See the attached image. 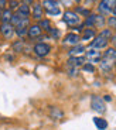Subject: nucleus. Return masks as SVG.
I'll list each match as a JSON object with an SVG mask.
<instances>
[{"mask_svg": "<svg viewBox=\"0 0 116 130\" xmlns=\"http://www.w3.org/2000/svg\"><path fill=\"white\" fill-rule=\"evenodd\" d=\"M82 69L86 71V72H94L95 71V67L92 64H84V65H82Z\"/></svg>", "mask_w": 116, "mask_h": 130, "instance_id": "obj_26", "label": "nucleus"}, {"mask_svg": "<svg viewBox=\"0 0 116 130\" xmlns=\"http://www.w3.org/2000/svg\"><path fill=\"white\" fill-rule=\"evenodd\" d=\"M105 58H108V59H116V50L115 48H108L106 50V52H105Z\"/></svg>", "mask_w": 116, "mask_h": 130, "instance_id": "obj_18", "label": "nucleus"}, {"mask_svg": "<svg viewBox=\"0 0 116 130\" xmlns=\"http://www.w3.org/2000/svg\"><path fill=\"white\" fill-rule=\"evenodd\" d=\"M95 24V14H89L88 19L85 20V26H94Z\"/></svg>", "mask_w": 116, "mask_h": 130, "instance_id": "obj_25", "label": "nucleus"}, {"mask_svg": "<svg viewBox=\"0 0 116 130\" xmlns=\"http://www.w3.org/2000/svg\"><path fill=\"white\" fill-rule=\"evenodd\" d=\"M108 24H109L110 27H116V17H110V19L108 20Z\"/></svg>", "mask_w": 116, "mask_h": 130, "instance_id": "obj_29", "label": "nucleus"}, {"mask_svg": "<svg viewBox=\"0 0 116 130\" xmlns=\"http://www.w3.org/2000/svg\"><path fill=\"white\" fill-rule=\"evenodd\" d=\"M11 11L9 10H4V11H2V20H3V23H10V20H11Z\"/></svg>", "mask_w": 116, "mask_h": 130, "instance_id": "obj_17", "label": "nucleus"}, {"mask_svg": "<svg viewBox=\"0 0 116 130\" xmlns=\"http://www.w3.org/2000/svg\"><path fill=\"white\" fill-rule=\"evenodd\" d=\"M112 41H113V42H115V44H116V36H115V37H113V38H112Z\"/></svg>", "mask_w": 116, "mask_h": 130, "instance_id": "obj_36", "label": "nucleus"}, {"mask_svg": "<svg viewBox=\"0 0 116 130\" xmlns=\"http://www.w3.org/2000/svg\"><path fill=\"white\" fill-rule=\"evenodd\" d=\"M19 6V0H10V9H17Z\"/></svg>", "mask_w": 116, "mask_h": 130, "instance_id": "obj_30", "label": "nucleus"}, {"mask_svg": "<svg viewBox=\"0 0 116 130\" xmlns=\"http://www.w3.org/2000/svg\"><path fill=\"white\" fill-rule=\"evenodd\" d=\"M86 58L89 59V62H99L102 59V54L100 51H95V48L86 51Z\"/></svg>", "mask_w": 116, "mask_h": 130, "instance_id": "obj_7", "label": "nucleus"}, {"mask_svg": "<svg viewBox=\"0 0 116 130\" xmlns=\"http://www.w3.org/2000/svg\"><path fill=\"white\" fill-rule=\"evenodd\" d=\"M0 32H2V36H3L4 38H10L14 32V27L10 23H3L0 26Z\"/></svg>", "mask_w": 116, "mask_h": 130, "instance_id": "obj_5", "label": "nucleus"}, {"mask_svg": "<svg viewBox=\"0 0 116 130\" xmlns=\"http://www.w3.org/2000/svg\"><path fill=\"white\" fill-rule=\"evenodd\" d=\"M42 6H44V9L47 10V13L50 16H57V14H60V7H58V3L55 0H44L42 2Z\"/></svg>", "mask_w": 116, "mask_h": 130, "instance_id": "obj_2", "label": "nucleus"}, {"mask_svg": "<svg viewBox=\"0 0 116 130\" xmlns=\"http://www.w3.org/2000/svg\"><path fill=\"white\" fill-rule=\"evenodd\" d=\"M77 11L81 13V14H85V16H89V10H86V9H81V7H78Z\"/></svg>", "mask_w": 116, "mask_h": 130, "instance_id": "obj_28", "label": "nucleus"}, {"mask_svg": "<svg viewBox=\"0 0 116 130\" xmlns=\"http://www.w3.org/2000/svg\"><path fill=\"white\" fill-rule=\"evenodd\" d=\"M14 50H17V51H20V50H21L23 48V42L21 41H20V42H16V44H14Z\"/></svg>", "mask_w": 116, "mask_h": 130, "instance_id": "obj_31", "label": "nucleus"}, {"mask_svg": "<svg viewBox=\"0 0 116 130\" xmlns=\"http://www.w3.org/2000/svg\"><path fill=\"white\" fill-rule=\"evenodd\" d=\"M99 36L103 37V38H106V40H109V38H112V31H110L109 28H106V30H103V31H100Z\"/></svg>", "mask_w": 116, "mask_h": 130, "instance_id": "obj_24", "label": "nucleus"}, {"mask_svg": "<svg viewBox=\"0 0 116 130\" xmlns=\"http://www.w3.org/2000/svg\"><path fill=\"white\" fill-rule=\"evenodd\" d=\"M23 2H24L23 4H27V6H28V4H31L33 2H34V0H23Z\"/></svg>", "mask_w": 116, "mask_h": 130, "instance_id": "obj_34", "label": "nucleus"}, {"mask_svg": "<svg viewBox=\"0 0 116 130\" xmlns=\"http://www.w3.org/2000/svg\"><path fill=\"white\" fill-rule=\"evenodd\" d=\"M50 115H51L52 119H62L64 112H62L61 109H58V107H51V109H50Z\"/></svg>", "mask_w": 116, "mask_h": 130, "instance_id": "obj_16", "label": "nucleus"}, {"mask_svg": "<svg viewBox=\"0 0 116 130\" xmlns=\"http://www.w3.org/2000/svg\"><path fill=\"white\" fill-rule=\"evenodd\" d=\"M94 123L98 127V130H105L108 127V122L102 117H94Z\"/></svg>", "mask_w": 116, "mask_h": 130, "instance_id": "obj_14", "label": "nucleus"}, {"mask_svg": "<svg viewBox=\"0 0 116 130\" xmlns=\"http://www.w3.org/2000/svg\"><path fill=\"white\" fill-rule=\"evenodd\" d=\"M41 28H44V30H47L48 31L50 28H51V24H50V21L48 20H40V24H38Z\"/></svg>", "mask_w": 116, "mask_h": 130, "instance_id": "obj_23", "label": "nucleus"}, {"mask_svg": "<svg viewBox=\"0 0 116 130\" xmlns=\"http://www.w3.org/2000/svg\"><path fill=\"white\" fill-rule=\"evenodd\" d=\"M0 19H2V11H0Z\"/></svg>", "mask_w": 116, "mask_h": 130, "instance_id": "obj_37", "label": "nucleus"}, {"mask_svg": "<svg viewBox=\"0 0 116 130\" xmlns=\"http://www.w3.org/2000/svg\"><path fill=\"white\" fill-rule=\"evenodd\" d=\"M64 42L65 44H71V45H77L79 42V36L78 34H74V32H69L67 34V37L64 38Z\"/></svg>", "mask_w": 116, "mask_h": 130, "instance_id": "obj_8", "label": "nucleus"}, {"mask_svg": "<svg viewBox=\"0 0 116 130\" xmlns=\"http://www.w3.org/2000/svg\"><path fill=\"white\" fill-rule=\"evenodd\" d=\"M85 64V58L84 57H71V59L68 61V65L69 67H82Z\"/></svg>", "mask_w": 116, "mask_h": 130, "instance_id": "obj_9", "label": "nucleus"}, {"mask_svg": "<svg viewBox=\"0 0 116 130\" xmlns=\"http://www.w3.org/2000/svg\"><path fill=\"white\" fill-rule=\"evenodd\" d=\"M108 42H109V40H106V38H103V37L98 36L94 41L91 42V47H92V48H96V50H100V48L108 47Z\"/></svg>", "mask_w": 116, "mask_h": 130, "instance_id": "obj_6", "label": "nucleus"}, {"mask_svg": "<svg viewBox=\"0 0 116 130\" xmlns=\"http://www.w3.org/2000/svg\"><path fill=\"white\" fill-rule=\"evenodd\" d=\"M6 4H7V2H6V0H0V9H3V7H6Z\"/></svg>", "mask_w": 116, "mask_h": 130, "instance_id": "obj_32", "label": "nucleus"}, {"mask_svg": "<svg viewBox=\"0 0 116 130\" xmlns=\"http://www.w3.org/2000/svg\"><path fill=\"white\" fill-rule=\"evenodd\" d=\"M100 3H102L105 7H108V9H109L110 11H112V10H113V7L116 6V0H102Z\"/></svg>", "mask_w": 116, "mask_h": 130, "instance_id": "obj_20", "label": "nucleus"}, {"mask_svg": "<svg viewBox=\"0 0 116 130\" xmlns=\"http://www.w3.org/2000/svg\"><path fill=\"white\" fill-rule=\"evenodd\" d=\"M103 24H105V19H103L102 14H99V16H95V24H94V26H96V27H102Z\"/></svg>", "mask_w": 116, "mask_h": 130, "instance_id": "obj_22", "label": "nucleus"}, {"mask_svg": "<svg viewBox=\"0 0 116 130\" xmlns=\"http://www.w3.org/2000/svg\"><path fill=\"white\" fill-rule=\"evenodd\" d=\"M99 62H100V69H102V71H110L112 67H113V61H112V59L103 58V59H100Z\"/></svg>", "mask_w": 116, "mask_h": 130, "instance_id": "obj_12", "label": "nucleus"}, {"mask_svg": "<svg viewBox=\"0 0 116 130\" xmlns=\"http://www.w3.org/2000/svg\"><path fill=\"white\" fill-rule=\"evenodd\" d=\"M14 31L17 32V36L23 37V36H26V34H27V31H28V27H21V26H19V27H16V28H14Z\"/></svg>", "mask_w": 116, "mask_h": 130, "instance_id": "obj_21", "label": "nucleus"}, {"mask_svg": "<svg viewBox=\"0 0 116 130\" xmlns=\"http://www.w3.org/2000/svg\"><path fill=\"white\" fill-rule=\"evenodd\" d=\"M48 31L51 32V36L54 37V38H58V37H60V31H58V30H55V28H52V27H51Z\"/></svg>", "mask_w": 116, "mask_h": 130, "instance_id": "obj_27", "label": "nucleus"}, {"mask_svg": "<svg viewBox=\"0 0 116 130\" xmlns=\"http://www.w3.org/2000/svg\"><path fill=\"white\" fill-rule=\"evenodd\" d=\"M33 17L36 20H41V17H42V6L41 4H34L33 6Z\"/></svg>", "mask_w": 116, "mask_h": 130, "instance_id": "obj_13", "label": "nucleus"}, {"mask_svg": "<svg viewBox=\"0 0 116 130\" xmlns=\"http://www.w3.org/2000/svg\"><path fill=\"white\" fill-rule=\"evenodd\" d=\"M91 107H92L94 110H96L98 113H105V110H106L103 99L99 96H96V95H94V96L91 98Z\"/></svg>", "mask_w": 116, "mask_h": 130, "instance_id": "obj_1", "label": "nucleus"}, {"mask_svg": "<svg viewBox=\"0 0 116 130\" xmlns=\"http://www.w3.org/2000/svg\"><path fill=\"white\" fill-rule=\"evenodd\" d=\"M84 51H85V47L77 44V45H74V47L71 48V51H69V55H71V57H78V55H81Z\"/></svg>", "mask_w": 116, "mask_h": 130, "instance_id": "obj_15", "label": "nucleus"}, {"mask_svg": "<svg viewBox=\"0 0 116 130\" xmlns=\"http://www.w3.org/2000/svg\"><path fill=\"white\" fill-rule=\"evenodd\" d=\"M103 101H105V102H110V101H112V98H110L109 95H105V98H103Z\"/></svg>", "mask_w": 116, "mask_h": 130, "instance_id": "obj_33", "label": "nucleus"}, {"mask_svg": "<svg viewBox=\"0 0 116 130\" xmlns=\"http://www.w3.org/2000/svg\"><path fill=\"white\" fill-rule=\"evenodd\" d=\"M62 20H64L68 26H77L79 23V16L77 13H74V11H65Z\"/></svg>", "mask_w": 116, "mask_h": 130, "instance_id": "obj_3", "label": "nucleus"}, {"mask_svg": "<svg viewBox=\"0 0 116 130\" xmlns=\"http://www.w3.org/2000/svg\"><path fill=\"white\" fill-rule=\"evenodd\" d=\"M27 34H28L30 38H36V37H40V34H41V27H40L38 24L28 27V31H27Z\"/></svg>", "mask_w": 116, "mask_h": 130, "instance_id": "obj_10", "label": "nucleus"}, {"mask_svg": "<svg viewBox=\"0 0 116 130\" xmlns=\"http://www.w3.org/2000/svg\"><path fill=\"white\" fill-rule=\"evenodd\" d=\"M112 13H113V16H115V17H116V6H115V7H113V10H112Z\"/></svg>", "mask_w": 116, "mask_h": 130, "instance_id": "obj_35", "label": "nucleus"}, {"mask_svg": "<svg viewBox=\"0 0 116 130\" xmlns=\"http://www.w3.org/2000/svg\"><path fill=\"white\" fill-rule=\"evenodd\" d=\"M95 36V31L92 28H86L84 31V34H82V40H91V38H94Z\"/></svg>", "mask_w": 116, "mask_h": 130, "instance_id": "obj_19", "label": "nucleus"}, {"mask_svg": "<svg viewBox=\"0 0 116 130\" xmlns=\"http://www.w3.org/2000/svg\"><path fill=\"white\" fill-rule=\"evenodd\" d=\"M17 14H19L20 17H23V19H28L30 7L27 6V4H21V6H19L17 7Z\"/></svg>", "mask_w": 116, "mask_h": 130, "instance_id": "obj_11", "label": "nucleus"}, {"mask_svg": "<svg viewBox=\"0 0 116 130\" xmlns=\"http://www.w3.org/2000/svg\"><path fill=\"white\" fill-rule=\"evenodd\" d=\"M51 51V47L48 44H44V42H38L34 45V52H36L38 57H45L48 55V52Z\"/></svg>", "mask_w": 116, "mask_h": 130, "instance_id": "obj_4", "label": "nucleus"}, {"mask_svg": "<svg viewBox=\"0 0 116 130\" xmlns=\"http://www.w3.org/2000/svg\"><path fill=\"white\" fill-rule=\"evenodd\" d=\"M75 2H81V0H75Z\"/></svg>", "mask_w": 116, "mask_h": 130, "instance_id": "obj_38", "label": "nucleus"}]
</instances>
